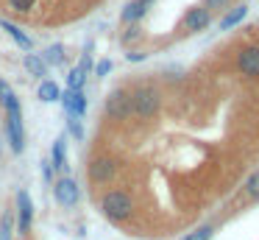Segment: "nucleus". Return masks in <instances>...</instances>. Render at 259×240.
I'll list each match as a JSON object with an SVG mask.
<instances>
[{"mask_svg":"<svg viewBox=\"0 0 259 240\" xmlns=\"http://www.w3.org/2000/svg\"><path fill=\"white\" fill-rule=\"evenodd\" d=\"M3 106H6V140H9V148L14 154H23L25 148V126H23V109H20V100L17 95H9L3 98Z\"/></svg>","mask_w":259,"mask_h":240,"instance_id":"obj_1","label":"nucleus"},{"mask_svg":"<svg viewBox=\"0 0 259 240\" xmlns=\"http://www.w3.org/2000/svg\"><path fill=\"white\" fill-rule=\"evenodd\" d=\"M101 212L114 223L128 221V218L134 215V198H131L125 190H109L101 198Z\"/></svg>","mask_w":259,"mask_h":240,"instance_id":"obj_2","label":"nucleus"},{"mask_svg":"<svg viewBox=\"0 0 259 240\" xmlns=\"http://www.w3.org/2000/svg\"><path fill=\"white\" fill-rule=\"evenodd\" d=\"M162 106V95L156 87H140L137 92H131V112L140 117H153Z\"/></svg>","mask_w":259,"mask_h":240,"instance_id":"obj_3","label":"nucleus"},{"mask_svg":"<svg viewBox=\"0 0 259 240\" xmlns=\"http://www.w3.org/2000/svg\"><path fill=\"white\" fill-rule=\"evenodd\" d=\"M53 198H56L62 207H75L81 201L78 182H75V179H70V176H62L59 182H53Z\"/></svg>","mask_w":259,"mask_h":240,"instance_id":"obj_4","label":"nucleus"},{"mask_svg":"<svg viewBox=\"0 0 259 240\" xmlns=\"http://www.w3.org/2000/svg\"><path fill=\"white\" fill-rule=\"evenodd\" d=\"M114 176H117V162H114L112 156H98V159H92L90 179L95 184H109Z\"/></svg>","mask_w":259,"mask_h":240,"instance_id":"obj_5","label":"nucleus"},{"mask_svg":"<svg viewBox=\"0 0 259 240\" xmlns=\"http://www.w3.org/2000/svg\"><path fill=\"white\" fill-rule=\"evenodd\" d=\"M106 112L114 120H125V117L131 115V95L125 92V89H114L106 98Z\"/></svg>","mask_w":259,"mask_h":240,"instance_id":"obj_6","label":"nucleus"},{"mask_svg":"<svg viewBox=\"0 0 259 240\" xmlns=\"http://www.w3.org/2000/svg\"><path fill=\"white\" fill-rule=\"evenodd\" d=\"M31 223H34V201L25 190L17 193V229L20 234H28L31 232Z\"/></svg>","mask_w":259,"mask_h":240,"instance_id":"obj_7","label":"nucleus"},{"mask_svg":"<svg viewBox=\"0 0 259 240\" xmlns=\"http://www.w3.org/2000/svg\"><path fill=\"white\" fill-rule=\"evenodd\" d=\"M237 67H240L242 76L259 78V45H248V48H242L240 56H237Z\"/></svg>","mask_w":259,"mask_h":240,"instance_id":"obj_8","label":"nucleus"},{"mask_svg":"<svg viewBox=\"0 0 259 240\" xmlns=\"http://www.w3.org/2000/svg\"><path fill=\"white\" fill-rule=\"evenodd\" d=\"M62 104H64V109H67L70 117H84V112H87L84 89H67V92L62 95Z\"/></svg>","mask_w":259,"mask_h":240,"instance_id":"obj_9","label":"nucleus"},{"mask_svg":"<svg viewBox=\"0 0 259 240\" xmlns=\"http://www.w3.org/2000/svg\"><path fill=\"white\" fill-rule=\"evenodd\" d=\"M209 20H212V11L206 6H195L184 14V28L187 31H203L209 25Z\"/></svg>","mask_w":259,"mask_h":240,"instance_id":"obj_10","label":"nucleus"},{"mask_svg":"<svg viewBox=\"0 0 259 240\" xmlns=\"http://www.w3.org/2000/svg\"><path fill=\"white\" fill-rule=\"evenodd\" d=\"M0 28H3V31H6L23 50H31V45H34V42H31V37H28V33H25L20 25H14V22H9V20H0Z\"/></svg>","mask_w":259,"mask_h":240,"instance_id":"obj_11","label":"nucleus"},{"mask_svg":"<svg viewBox=\"0 0 259 240\" xmlns=\"http://www.w3.org/2000/svg\"><path fill=\"white\" fill-rule=\"evenodd\" d=\"M36 95H39V100H45V104H56V100H62V89H59V84L51 81V78H45V81L39 84Z\"/></svg>","mask_w":259,"mask_h":240,"instance_id":"obj_12","label":"nucleus"},{"mask_svg":"<svg viewBox=\"0 0 259 240\" xmlns=\"http://www.w3.org/2000/svg\"><path fill=\"white\" fill-rule=\"evenodd\" d=\"M51 159H53V167H56V170H67V143H64V137H59L56 143H53Z\"/></svg>","mask_w":259,"mask_h":240,"instance_id":"obj_13","label":"nucleus"},{"mask_svg":"<svg viewBox=\"0 0 259 240\" xmlns=\"http://www.w3.org/2000/svg\"><path fill=\"white\" fill-rule=\"evenodd\" d=\"M145 11H148V6L142 3V0H131V3L123 9V14H120V20H123V22H128V25H134V22L140 20V17L145 14Z\"/></svg>","mask_w":259,"mask_h":240,"instance_id":"obj_14","label":"nucleus"},{"mask_svg":"<svg viewBox=\"0 0 259 240\" xmlns=\"http://www.w3.org/2000/svg\"><path fill=\"white\" fill-rule=\"evenodd\" d=\"M245 14H248V6L242 3V6H237V9H231L229 14L223 17V20H220V31H229V28H234L237 22H242L245 20Z\"/></svg>","mask_w":259,"mask_h":240,"instance_id":"obj_15","label":"nucleus"},{"mask_svg":"<svg viewBox=\"0 0 259 240\" xmlns=\"http://www.w3.org/2000/svg\"><path fill=\"white\" fill-rule=\"evenodd\" d=\"M23 64H25V70H28L34 78H42V76L48 73L45 59H42V56H36V53H28V56H25V61H23Z\"/></svg>","mask_w":259,"mask_h":240,"instance_id":"obj_16","label":"nucleus"},{"mask_svg":"<svg viewBox=\"0 0 259 240\" xmlns=\"http://www.w3.org/2000/svg\"><path fill=\"white\" fill-rule=\"evenodd\" d=\"M84 81H87V70H81V67H73L67 73V89H84Z\"/></svg>","mask_w":259,"mask_h":240,"instance_id":"obj_17","label":"nucleus"},{"mask_svg":"<svg viewBox=\"0 0 259 240\" xmlns=\"http://www.w3.org/2000/svg\"><path fill=\"white\" fill-rule=\"evenodd\" d=\"M42 59H45V64H62L64 61V48L62 45H51V48H45Z\"/></svg>","mask_w":259,"mask_h":240,"instance_id":"obj_18","label":"nucleus"},{"mask_svg":"<svg viewBox=\"0 0 259 240\" xmlns=\"http://www.w3.org/2000/svg\"><path fill=\"white\" fill-rule=\"evenodd\" d=\"M245 195L251 201H259V170L251 173V176L245 179Z\"/></svg>","mask_w":259,"mask_h":240,"instance_id":"obj_19","label":"nucleus"},{"mask_svg":"<svg viewBox=\"0 0 259 240\" xmlns=\"http://www.w3.org/2000/svg\"><path fill=\"white\" fill-rule=\"evenodd\" d=\"M212 234H214V229H212V226H198L195 232L184 234L181 240H212Z\"/></svg>","mask_w":259,"mask_h":240,"instance_id":"obj_20","label":"nucleus"},{"mask_svg":"<svg viewBox=\"0 0 259 240\" xmlns=\"http://www.w3.org/2000/svg\"><path fill=\"white\" fill-rule=\"evenodd\" d=\"M0 240H12V212L0 218Z\"/></svg>","mask_w":259,"mask_h":240,"instance_id":"obj_21","label":"nucleus"},{"mask_svg":"<svg viewBox=\"0 0 259 240\" xmlns=\"http://www.w3.org/2000/svg\"><path fill=\"white\" fill-rule=\"evenodd\" d=\"M36 0H9V6H12L14 11H20V14H28L31 9H34Z\"/></svg>","mask_w":259,"mask_h":240,"instance_id":"obj_22","label":"nucleus"},{"mask_svg":"<svg viewBox=\"0 0 259 240\" xmlns=\"http://www.w3.org/2000/svg\"><path fill=\"white\" fill-rule=\"evenodd\" d=\"M67 117H70V115H67ZM67 128H70V134H73L75 140L84 137V128H81V117H70V120H67Z\"/></svg>","mask_w":259,"mask_h":240,"instance_id":"obj_23","label":"nucleus"},{"mask_svg":"<svg viewBox=\"0 0 259 240\" xmlns=\"http://www.w3.org/2000/svg\"><path fill=\"white\" fill-rule=\"evenodd\" d=\"M134 39H140V28H137V22H134V25H131L125 33H123V42H125V45L134 42Z\"/></svg>","mask_w":259,"mask_h":240,"instance_id":"obj_24","label":"nucleus"},{"mask_svg":"<svg viewBox=\"0 0 259 240\" xmlns=\"http://www.w3.org/2000/svg\"><path fill=\"white\" fill-rule=\"evenodd\" d=\"M109 70H112V61H109V59L98 61V67H95V73H98V76H106Z\"/></svg>","mask_w":259,"mask_h":240,"instance_id":"obj_25","label":"nucleus"},{"mask_svg":"<svg viewBox=\"0 0 259 240\" xmlns=\"http://www.w3.org/2000/svg\"><path fill=\"white\" fill-rule=\"evenodd\" d=\"M226 3H229V0H203V6H206L209 11H212V9H223Z\"/></svg>","mask_w":259,"mask_h":240,"instance_id":"obj_26","label":"nucleus"},{"mask_svg":"<svg viewBox=\"0 0 259 240\" xmlns=\"http://www.w3.org/2000/svg\"><path fill=\"white\" fill-rule=\"evenodd\" d=\"M78 67H81V70H90V67H92V59H90V53H84V56H81Z\"/></svg>","mask_w":259,"mask_h":240,"instance_id":"obj_27","label":"nucleus"},{"mask_svg":"<svg viewBox=\"0 0 259 240\" xmlns=\"http://www.w3.org/2000/svg\"><path fill=\"white\" fill-rule=\"evenodd\" d=\"M145 59V53H140V50H134V53H128V61H142Z\"/></svg>","mask_w":259,"mask_h":240,"instance_id":"obj_28","label":"nucleus"},{"mask_svg":"<svg viewBox=\"0 0 259 240\" xmlns=\"http://www.w3.org/2000/svg\"><path fill=\"white\" fill-rule=\"evenodd\" d=\"M142 3H145V6H151V3H153V0H142Z\"/></svg>","mask_w":259,"mask_h":240,"instance_id":"obj_29","label":"nucleus"},{"mask_svg":"<svg viewBox=\"0 0 259 240\" xmlns=\"http://www.w3.org/2000/svg\"><path fill=\"white\" fill-rule=\"evenodd\" d=\"M0 84H3V81H0Z\"/></svg>","mask_w":259,"mask_h":240,"instance_id":"obj_30","label":"nucleus"}]
</instances>
